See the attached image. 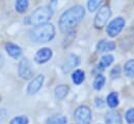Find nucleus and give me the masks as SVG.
Wrapping results in <instances>:
<instances>
[{"instance_id":"0eeeda50","label":"nucleus","mask_w":134,"mask_h":124,"mask_svg":"<svg viewBox=\"0 0 134 124\" xmlns=\"http://www.w3.org/2000/svg\"><path fill=\"white\" fill-rule=\"evenodd\" d=\"M111 15V11L108 6H103L101 7L100 11L98 12L97 16H96V19H95V26L97 28H101L105 25L106 21L108 20V18L110 17Z\"/></svg>"},{"instance_id":"4468645a","label":"nucleus","mask_w":134,"mask_h":124,"mask_svg":"<svg viewBox=\"0 0 134 124\" xmlns=\"http://www.w3.org/2000/svg\"><path fill=\"white\" fill-rule=\"evenodd\" d=\"M98 51L100 52H104V51H111L115 48V44L113 42H107L106 40H102L99 42L98 46Z\"/></svg>"},{"instance_id":"20e7f679","label":"nucleus","mask_w":134,"mask_h":124,"mask_svg":"<svg viewBox=\"0 0 134 124\" xmlns=\"http://www.w3.org/2000/svg\"><path fill=\"white\" fill-rule=\"evenodd\" d=\"M75 120L78 124H91L92 121V112L91 110L85 106L81 105L75 111Z\"/></svg>"},{"instance_id":"7ed1b4c3","label":"nucleus","mask_w":134,"mask_h":124,"mask_svg":"<svg viewBox=\"0 0 134 124\" xmlns=\"http://www.w3.org/2000/svg\"><path fill=\"white\" fill-rule=\"evenodd\" d=\"M53 15L52 8L49 6H40L36 9H34L31 13L29 17H27V20L24 21L25 23L28 24H34V25H41L47 23L49 19H51Z\"/></svg>"},{"instance_id":"f8f14e48","label":"nucleus","mask_w":134,"mask_h":124,"mask_svg":"<svg viewBox=\"0 0 134 124\" xmlns=\"http://www.w3.org/2000/svg\"><path fill=\"white\" fill-rule=\"evenodd\" d=\"M106 124H122L121 115L118 112L111 111L106 114Z\"/></svg>"},{"instance_id":"a211bd4d","label":"nucleus","mask_w":134,"mask_h":124,"mask_svg":"<svg viewBox=\"0 0 134 124\" xmlns=\"http://www.w3.org/2000/svg\"><path fill=\"white\" fill-rule=\"evenodd\" d=\"M107 103L110 107H115L119 104V96L115 92H112L107 96Z\"/></svg>"},{"instance_id":"f3484780","label":"nucleus","mask_w":134,"mask_h":124,"mask_svg":"<svg viewBox=\"0 0 134 124\" xmlns=\"http://www.w3.org/2000/svg\"><path fill=\"white\" fill-rule=\"evenodd\" d=\"M113 60H114V58L111 54H106V55L102 56L100 63H99V67H101L102 69H104V68L110 66L112 64V62H113Z\"/></svg>"},{"instance_id":"f257e3e1","label":"nucleus","mask_w":134,"mask_h":124,"mask_svg":"<svg viewBox=\"0 0 134 124\" xmlns=\"http://www.w3.org/2000/svg\"><path fill=\"white\" fill-rule=\"evenodd\" d=\"M84 8L81 5H75L67 9L59 19V28L63 32H67L76 26L84 17Z\"/></svg>"},{"instance_id":"412c9836","label":"nucleus","mask_w":134,"mask_h":124,"mask_svg":"<svg viewBox=\"0 0 134 124\" xmlns=\"http://www.w3.org/2000/svg\"><path fill=\"white\" fill-rule=\"evenodd\" d=\"M105 84V77L103 75H97V77L94 80V88L96 90H101Z\"/></svg>"},{"instance_id":"b1692460","label":"nucleus","mask_w":134,"mask_h":124,"mask_svg":"<svg viewBox=\"0 0 134 124\" xmlns=\"http://www.w3.org/2000/svg\"><path fill=\"white\" fill-rule=\"evenodd\" d=\"M126 120L127 122L130 124L134 123V109H129L126 113Z\"/></svg>"},{"instance_id":"5701e85b","label":"nucleus","mask_w":134,"mask_h":124,"mask_svg":"<svg viewBox=\"0 0 134 124\" xmlns=\"http://www.w3.org/2000/svg\"><path fill=\"white\" fill-rule=\"evenodd\" d=\"M101 3H102V1H100V0H91V1H88V3H87L88 9H90L91 12L96 11V9L101 5Z\"/></svg>"},{"instance_id":"423d86ee","label":"nucleus","mask_w":134,"mask_h":124,"mask_svg":"<svg viewBox=\"0 0 134 124\" xmlns=\"http://www.w3.org/2000/svg\"><path fill=\"white\" fill-rule=\"evenodd\" d=\"M18 74L23 79H28L31 77L32 68H31V62L29 61V59L24 58L20 61L18 66Z\"/></svg>"},{"instance_id":"2eb2a0df","label":"nucleus","mask_w":134,"mask_h":124,"mask_svg":"<svg viewBox=\"0 0 134 124\" xmlns=\"http://www.w3.org/2000/svg\"><path fill=\"white\" fill-rule=\"evenodd\" d=\"M84 72L82 70H75L72 74V80L74 81L75 85H80L84 80Z\"/></svg>"},{"instance_id":"4be33fe9","label":"nucleus","mask_w":134,"mask_h":124,"mask_svg":"<svg viewBox=\"0 0 134 124\" xmlns=\"http://www.w3.org/2000/svg\"><path fill=\"white\" fill-rule=\"evenodd\" d=\"M10 124H28V118L25 116H18L10 120Z\"/></svg>"},{"instance_id":"bb28decb","label":"nucleus","mask_w":134,"mask_h":124,"mask_svg":"<svg viewBox=\"0 0 134 124\" xmlns=\"http://www.w3.org/2000/svg\"><path fill=\"white\" fill-rule=\"evenodd\" d=\"M96 100H97V106H98V107H99V106H101V107H102V106H103V102H102V99H99V98H97V99H96Z\"/></svg>"},{"instance_id":"a878e982","label":"nucleus","mask_w":134,"mask_h":124,"mask_svg":"<svg viewBox=\"0 0 134 124\" xmlns=\"http://www.w3.org/2000/svg\"><path fill=\"white\" fill-rule=\"evenodd\" d=\"M6 118V111L4 109H0V123L4 121Z\"/></svg>"},{"instance_id":"39448f33","label":"nucleus","mask_w":134,"mask_h":124,"mask_svg":"<svg viewBox=\"0 0 134 124\" xmlns=\"http://www.w3.org/2000/svg\"><path fill=\"white\" fill-rule=\"evenodd\" d=\"M124 26H125V20L122 17H118V18L113 19L108 24V26L106 28V31H107L109 37L113 38V37L118 35L122 31V29L124 28Z\"/></svg>"},{"instance_id":"f03ea898","label":"nucleus","mask_w":134,"mask_h":124,"mask_svg":"<svg viewBox=\"0 0 134 124\" xmlns=\"http://www.w3.org/2000/svg\"><path fill=\"white\" fill-rule=\"evenodd\" d=\"M55 35V28L51 23H45L36 25L29 31V37L31 41L37 44L48 43Z\"/></svg>"},{"instance_id":"9d476101","label":"nucleus","mask_w":134,"mask_h":124,"mask_svg":"<svg viewBox=\"0 0 134 124\" xmlns=\"http://www.w3.org/2000/svg\"><path fill=\"white\" fill-rule=\"evenodd\" d=\"M79 64H80V59H79V56H77L76 54H70L67 58V60L65 61V63L63 64V67H62L63 72H64L65 74H67V73H69L73 68L77 67Z\"/></svg>"},{"instance_id":"9b49d317","label":"nucleus","mask_w":134,"mask_h":124,"mask_svg":"<svg viewBox=\"0 0 134 124\" xmlns=\"http://www.w3.org/2000/svg\"><path fill=\"white\" fill-rule=\"evenodd\" d=\"M5 51L7 52V54L9 56H12L13 59H19L22 55V49L20 46L14 44V43H6L5 44Z\"/></svg>"},{"instance_id":"ddd939ff","label":"nucleus","mask_w":134,"mask_h":124,"mask_svg":"<svg viewBox=\"0 0 134 124\" xmlns=\"http://www.w3.org/2000/svg\"><path fill=\"white\" fill-rule=\"evenodd\" d=\"M68 92H69V87L67 85H59L54 90L55 98L58 99V100H63L68 95Z\"/></svg>"},{"instance_id":"1a4fd4ad","label":"nucleus","mask_w":134,"mask_h":124,"mask_svg":"<svg viewBox=\"0 0 134 124\" xmlns=\"http://www.w3.org/2000/svg\"><path fill=\"white\" fill-rule=\"evenodd\" d=\"M52 50L50 48H42L37 50V52L34 55V62L37 64H45L52 58Z\"/></svg>"},{"instance_id":"393cba45","label":"nucleus","mask_w":134,"mask_h":124,"mask_svg":"<svg viewBox=\"0 0 134 124\" xmlns=\"http://www.w3.org/2000/svg\"><path fill=\"white\" fill-rule=\"evenodd\" d=\"M120 74H121V69H120V66H115V67L112 69L111 73H110V75H111V77H112V78L119 77V76H120Z\"/></svg>"},{"instance_id":"aec40b11","label":"nucleus","mask_w":134,"mask_h":124,"mask_svg":"<svg viewBox=\"0 0 134 124\" xmlns=\"http://www.w3.org/2000/svg\"><path fill=\"white\" fill-rule=\"evenodd\" d=\"M124 71L127 76H130V77L133 76L134 77V60H130L125 64Z\"/></svg>"},{"instance_id":"6e6552de","label":"nucleus","mask_w":134,"mask_h":124,"mask_svg":"<svg viewBox=\"0 0 134 124\" xmlns=\"http://www.w3.org/2000/svg\"><path fill=\"white\" fill-rule=\"evenodd\" d=\"M44 84V75L43 74H38L37 76H35L34 79L29 82V85L27 86V90L26 92L28 95H34L36 94L42 88Z\"/></svg>"},{"instance_id":"6ab92c4d","label":"nucleus","mask_w":134,"mask_h":124,"mask_svg":"<svg viewBox=\"0 0 134 124\" xmlns=\"http://www.w3.org/2000/svg\"><path fill=\"white\" fill-rule=\"evenodd\" d=\"M28 5H29L28 1H26V0H18L16 2V11L18 13H20V14L25 13L27 11V8H28Z\"/></svg>"},{"instance_id":"dca6fc26","label":"nucleus","mask_w":134,"mask_h":124,"mask_svg":"<svg viewBox=\"0 0 134 124\" xmlns=\"http://www.w3.org/2000/svg\"><path fill=\"white\" fill-rule=\"evenodd\" d=\"M68 119L64 115H56L48 119L47 124H67Z\"/></svg>"}]
</instances>
